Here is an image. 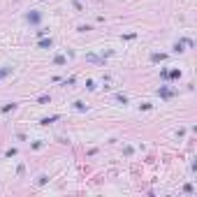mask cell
<instances>
[{
  "instance_id": "1",
  "label": "cell",
  "mask_w": 197,
  "mask_h": 197,
  "mask_svg": "<svg viewBox=\"0 0 197 197\" xmlns=\"http://www.w3.org/2000/svg\"><path fill=\"white\" fill-rule=\"evenodd\" d=\"M26 21H28V23H33V26H37V23L42 21V12H35V9H33V12H28V14H26Z\"/></svg>"
},
{
  "instance_id": "2",
  "label": "cell",
  "mask_w": 197,
  "mask_h": 197,
  "mask_svg": "<svg viewBox=\"0 0 197 197\" xmlns=\"http://www.w3.org/2000/svg\"><path fill=\"white\" fill-rule=\"evenodd\" d=\"M37 46H40V49H51V46H53V40H51V37H42V40L37 42Z\"/></svg>"
},
{
  "instance_id": "3",
  "label": "cell",
  "mask_w": 197,
  "mask_h": 197,
  "mask_svg": "<svg viewBox=\"0 0 197 197\" xmlns=\"http://www.w3.org/2000/svg\"><path fill=\"white\" fill-rule=\"evenodd\" d=\"M158 95H160V98H172V95H174V91H172V88H165V86H160L158 88Z\"/></svg>"
},
{
  "instance_id": "4",
  "label": "cell",
  "mask_w": 197,
  "mask_h": 197,
  "mask_svg": "<svg viewBox=\"0 0 197 197\" xmlns=\"http://www.w3.org/2000/svg\"><path fill=\"white\" fill-rule=\"evenodd\" d=\"M12 72H14V67H12V65H3V67H0V79H5V77H9Z\"/></svg>"
},
{
  "instance_id": "5",
  "label": "cell",
  "mask_w": 197,
  "mask_h": 197,
  "mask_svg": "<svg viewBox=\"0 0 197 197\" xmlns=\"http://www.w3.org/2000/svg\"><path fill=\"white\" fill-rule=\"evenodd\" d=\"M65 63H67V58H65L63 53H58V56L53 58V65H65Z\"/></svg>"
},
{
  "instance_id": "6",
  "label": "cell",
  "mask_w": 197,
  "mask_h": 197,
  "mask_svg": "<svg viewBox=\"0 0 197 197\" xmlns=\"http://www.w3.org/2000/svg\"><path fill=\"white\" fill-rule=\"evenodd\" d=\"M58 118H61V116H58V114H56V116H49V118H42V121H40V123H42V125H49V123H56V121H58Z\"/></svg>"
},
{
  "instance_id": "7",
  "label": "cell",
  "mask_w": 197,
  "mask_h": 197,
  "mask_svg": "<svg viewBox=\"0 0 197 197\" xmlns=\"http://www.w3.org/2000/svg\"><path fill=\"white\" fill-rule=\"evenodd\" d=\"M86 61H91V63H102V58H100V56H95V53H88V56H86Z\"/></svg>"
},
{
  "instance_id": "8",
  "label": "cell",
  "mask_w": 197,
  "mask_h": 197,
  "mask_svg": "<svg viewBox=\"0 0 197 197\" xmlns=\"http://www.w3.org/2000/svg\"><path fill=\"white\" fill-rule=\"evenodd\" d=\"M167 79H181V70H172V72L167 74Z\"/></svg>"
},
{
  "instance_id": "9",
  "label": "cell",
  "mask_w": 197,
  "mask_h": 197,
  "mask_svg": "<svg viewBox=\"0 0 197 197\" xmlns=\"http://www.w3.org/2000/svg\"><path fill=\"white\" fill-rule=\"evenodd\" d=\"M151 61H153V63H160V61H165V53H153V56H151Z\"/></svg>"
},
{
  "instance_id": "10",
  "label": "cell",
  "mask_w": 197,
  "mask_h": 197,
  "mask_svg": "<svg viewBox=\"0 0 197 197\" xmlns=\"http://www.w3.org/2000/svg\"><path fill=\"white\" fill-rule=\"evenodd\" d=\"M14 109H16V104H14V102H7V104L3 107V111H5V114H7V111H14Z\"/></svg>"
},
{
  "instance_id": "11",
  "label": "cell",
  "mask_w": 197,
  "mask_h": 197,
  "mask_svg": "<svg viewBox=\"0 0 197 197\" xmlns=\"http://www.w3.org/2000/svg\"><path fill=\"white\" fill-rule=\"evenodd\" d=\"M174 51H176V53H181V51H186V49H183V40H178V42H176V44H174Z\"/></svg>"
},
{
  "instance_id": "12",
  "label": "cell",
  "mask_w": 197,
  "mask_h": 197,
  "mask_svg": "<svg viewBox=\"0 0 197 197\" xmlns=\"http://www.w3.org/2000/svg\"><path fill=\"white\" fill-rule=\"evenodd\" d=\"M74 109H77V111H86V109H88V107H86V104H83V102H74Z\"/></svg>"
},
{
  "instance_id": "13",
  "label": "cell",
  "mask_w": 197,
  "mask_h": 197,
  "mask_svg": "<svg viewBox=\"0 0 197 197\" xmlns=\"http://www.w3.org/2000/svg\"><path fill=\"white\" fill-rule=\"evenodd\" d=\"M49 100H51V98H49V95H40V98H37V102H42V104H46V102H49Z\"/></svg>"
},
{
  "instance_id": "14",
  "label": "cell",
  "mask_w": 197,
  "mask_h": 197,
  "mask_svg": "<svg viewBox=\"0 0 197 197\" xmlns=\"http://www.w3.org/2000/svg\"><path fill=\"white\" fill-rule=\"evenodd\" d=\"M116 100H118V102H123V104H125V102H128V98H125V95H123V93H116Z\"/></svg>"
},
{
  "instance_id": "15",
  "label": "cell",
  "mask_w": 197,
  "mask_h": 197,
  "mask_svg": "<svg viewBox=\"0 0 197 197\" xmlns=\"http://www.w3.org/2000/svg\"><path fill=\"white\" fill-rule=\"evenodd\" d=\"M46 181H49V176H44V174H42V176L37 178V183H40V186H44V183H46Z\"/></svg>"
},
{
  "instance_id": "16",
  "label": "cell",
  "mask_w": 197,
  "mask_h": 197,
  "mask_svg": "<svg viewBox=\"0 0 197 197\" xmlns=\"http://www.w3.org/2000/svg\"><path fill=\"white\" fill-rule=\"evenodd\" d=\"M86 88H88V91H95V81L88 79V81H86Z\"/></svg>"
}]
</instances>
